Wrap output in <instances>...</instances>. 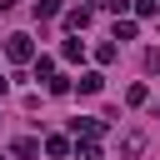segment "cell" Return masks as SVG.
<instances>
[{
	"label": "cell",
	"instance_id": "cell-1",
	"mask_svg": "<svg viewBox=\"0 0 160 160\" xmlns=\"http://www.w3.org/2000/svg\"><path fill=\"white\" fill-rule=\"evenodd\" d=\"M5 55H10L15 65H25V60H35V45H30V35H5Z\"/></svg>",
	"mask_w": 160,
	"mask_h": 160
},
{
	"label": "cell",
	"instance_id": "cell-2",
	"mask_svg": "<svg viewBox=\"0 0 160 160\" xmlns=\"http://www.w3.org/2000/svg\"><path fill=\"white\" fill-rule=\"evenodd\" d=\"M75 85H80V95H100V85H105V75H100V70H85V75L75 80Z\"/></svg>",
	"mask_w": 160,
	"mask_h": 160
},
{
	"label": "cell",
	"instance_id": "cell-3",
	"mask_svg": "<svg viewBox=\"0 0 160 160\" xmlns=\"http://www.w3.org/2000/svg\"><path fill=\"white\" fill-rule=\"evenodd\" d=\"M120 150H125V155H140V150H145V135H140V130H130V135L120 140Z\"/></svg>",
	"mask_w": 160,
	"mask_h": 160
},
{
	"label": "cell",
	"instance_id": "cell-4",
	"mask_svg": "<svg viewBox=\"0 0 160 160\" xmlns=\"http://www.w3.org/2000/svg\"><path fill=\"white\" fill-rule=\"evenodd\" d=\"M80 55H85V40H65L60 45V60H80Z\"/></svg>",
	"mask_w": 160,
	"mask_h": 160
},
{
	"label": "cell",
	"instance_id": "cell-5",
	"mask_svg": "<svg viewBox=\"0 0 160 160\" xmlns=\"http://www.w3.org/2000/svg\"><path fill=\"white\" fill-rule=\"evenodd\" d=\"M15 155H20V160H35V155H40V145L25 135V140H15Z\"/></svg>",
	"mask_w": 160,
	"mask_h": 160
},
{
	"label": "cell",
	"instance_id": "cell-6",
	"mask_svg": "<svg viewBox=\"0 0 160 160\" xmlns=\"http://www.w3.org/2000/svg\"><path fill=\"white\" fill-rule=\"evenodd\" d=\"M65 25H70V30H85V25H90V10H70Z\"/></svg>",
	"mask_w": 160,
	"mask_h": 160
},
{
	"label": "cell",
	"instance_id": "cell-7",
	"mask_svg": "<svg viewBox=\"0 0 160 160\" xmlns=\"http://www.w3.org/2000/svg\"><path fill=\"white\" fill-rule=\"evenodd\" d=\"M35 15H40V20H50V15H60V0H40V5H35Z\"/></svg>",
	"mask_w": 160,
	"mask_h": 160
},
{
	"label": "cell",
	"instance_id": "cell-8",
	"mask_svg": "<svg viewBox=\"0 0 160 160\" xmlns=\"http://www.w3.org/2000/svg\"><path fill=\"white\" fill-rule=\"evenodd\" d=\"M145 95H150L145 85H130V90H125V100H130V105H145Z\"/></svg>",
	"mask_w": 160,
	"mask_h": 160
},
{
	"label": "cell",
	"instance_id": "cell-9",
	"mask_svg": "<svg viewBox=\"0 0 160 160\" xmlns=\"http://www.w3.org/2000/svg\"><path fill=\"white\" fill-rule=\"evenodd\" d=\"M45 150H50V155H55V160H60V155H65V150H70V145H65V140H60V135H50V140H45Z\"/></svg>",
	"mask_w": 160,
	"mask_h": 160
},
{
	"label": "cell",
	"instance_id": "cell-10",
	"mask_svg": "<svg viewBox=\"0 0 160 160\" xmlns=\"http://www.w3.org/2000/svg\"><path fill=\"white\" fill-rule=\"evenodd\" d=\"M5 90H10V80H5V75H0V95H5Z\"/></svg>",
	"mask_w": 160,
	"mask_h": 160
},
{
	"label": "cell",
	"instance_id": "cell-11",
	"mask_svg": "<svg viewBox=\"0 0 160 160\" xmlns=\"http://www.w3.org/2000/svg\"><path fill=\"white\" fill-rule=\"evenodd\" d=\"M10 5H15V0H0V10H10Z\"/></svg>",
	"mask_w": 160,
	"mask_h": 160
}]
</instances>
